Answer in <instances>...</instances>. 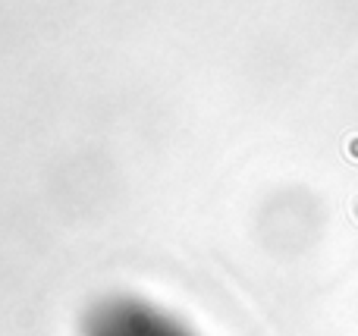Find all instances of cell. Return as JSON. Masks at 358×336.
I'll return each instance as SVG.
<instances>
[{
  "instance_id": "obj_1",
  "label": "cell",
  "mask_w": 358,
  "mask_h": 336,
  "mask_svg": "<svg viewBox=\"0 0 358 336\" xmlns=\"http://www.w3.org/2000/svg\"><path fill=\"white\" fill-rule=\"evenodd\" d=\"M82 336H192L173 314L132 296L97 302L82 324Z\"/></svg>"
}]
</instances>
